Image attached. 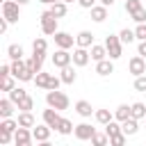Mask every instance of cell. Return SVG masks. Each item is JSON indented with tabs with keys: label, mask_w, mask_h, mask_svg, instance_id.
Returning a JSON list of instances; mask_svg holds the SVG:
<instances>
[{
	"label": "cell",
	"mask_w": 146,
	"mask_h": 146,
	"mask_svg": "<svg viewBox=\"0 0 146 146\" xmlns=\"http://www.w3.org/2000/svg\"><path fill=\"white\" fill-rule=\"evenodd\" d=\"M46 103H48V107H55V110H68V105H71V100H68V96L64 94V91H59V89H48V94H46Z\"/></svg>",
	"instance_id": "1"
},
{
	"label": "cell",
	"mask_w": 146,
	"mask_h": 146,
	"mask_svg": "<svg viewBox=\"0 0 146 146\" xmlns=\"http://www.w3.org/2000/svg\"><path fill=\"white\" fill-rule=\"evenodd\" d=\"M11 75L16 80H21V82L34 80V73L27 68V62H23V59H11Z\"/></svg>",
	"instance_id": "2"
},
{
	"label": "cell",
	"mask_w": 146,
	"mask_h": 146,
	"mask_svg": "<svg viewBox=\"0 0 146 146\" xmlns=\"http://www.w3.org/2000/svg\"><path fill=\"white\" fill-rule=\"evenodd\" d=\"M105 48H107L110 59H119V57L123 55V41H121V36L107 34V39H105Z\"/></svg>",
	"instance_id": "3"
},
{
	"label": "cell",
	"mask_w": 146,
	"mask_h": 146,
	"mask_svg": "<svg viewBox=\"0 0 146 146\" xmlns=\"http://www.w3.org/2000/svg\"><path fill=\"white\" fill-rule=\"evenodd\" d=\"M39 18H41V32H43V34H48V36H50V34H55V32H57V16H55L50 9H48V11H43Z\"/></svg>",
	"instance_id": "4"
},
{
	"label": "cell",
	"mask_w": 146,
	"mask_h": 146,
	"mask_svg": "<svg viewBox=\"0 0 146 146\" xmlns=\"http://www.w3.org/2000/svg\"><path fill=\"white\" fill-rule=\"evenodd\" d=\"M21 9V5L16 2V0H5L2 2V16L9 21V23H18V11Z\"/></svg>",
	"instance_id": "5"
},
{
	"label": "cell",
	"mask_w": 146,
	"mask_h": 146,
	"mask_svg": "<svg viewBox=\"0 0 146 146\" xmlns=\"http://www.w3.org/2000/svg\"><path fill=\"white\" fill-rule=\"evenodd\" d=\"M32 141H34L32 130H30V128L18 125V128H16V132H14V144H16V146H30Z\"/></svg>",
	"instance_id": "6"
},
{
	"label": "cell",
	"mask_w": 146,
	"mask_h": 146,
	"mask_svg": "<svg viewBox=\"0 0 146 146\" xmlns=\"http://www.w3.org/2000/svg\"><path fill=\"white\" fill-rule=\"evenodd\" d=\"M73 62V55L66 50V48H57L55 50V55H52V64L57 66V68H64V66H68Z\"/></svg>",
	"instance_id": "7"
},
{
	"label": "cell",
	"mask_w": 146,
	"mask_h": 146,
	"mask_svg": "<svg viewBox=\"0 0 146 146\" xmlns=\"http://www.w3.org/2000/svg\"><path fill=\"white\" fill-rule=\"evenodd\" d=\"M128 71L137 78V75H144L146 73V57H141V55H135L130 62H128Z\"/></svg>",
	"instance_id": "8"
},
{
	"label": "cell",
	"mask_w": 146,
	"mask_h": 146,
	"mask_svg": "<svg viewBox=\"0 0 146 146\" xmlns=\"http://www.w3.org/2000/svg\"><path fill=\"white\" fill-rule=\"evenodd\" d=\"M73 135L80 141H91V137L96 135V128H91V123H80V125H75Z\"/></svg>",
	"instance_id": "9"
},
{
	"label": "cell",
	"mask_w": 146,
	"mask_h": 146,
	"mask_svg": "<svg viewBox=\"0 0 146 146\" xmlns=\"http://www.w3.org/2000/svg\"><path fill=\"white\" fill-rule=\"evenodd\" d=\"M59 121H62V116H59V110H55V107H48V110H43V123H48L52 130H57V128H59Z\"/></svg>",
	"instance_id": "10"
},
{
	"label": "cell",
	"mask_w": 146,
	"mask_h": 146,
	"mask_svg": "<svg viewBox=\"0 0 146 146\" xmlns=\"http://www.w3.org/2000/svg\"><path fill=\"white\" fill-rule=\"evenodd\" d=\"M89 59H91V52H89L87 48H80V46H78V48L73 50V64H75V66H87Z\"/></svg>",
	"instance_id": "11"
},
{
	"label": "cell",
	"mask_w": 146,
	"mask_h": 146,
	"mask_svg": "<svg viewBox=\"0 0 146 146\" xmlns=\"http://www.w3.org/2000/svg\"><path fill=\"white\" fill-rule=\"evenodd\" d=\"M52 36H55V46H57V48H66V50L73 48V36H71L68 32H59V30H57Z\"/></svg>",
	"instance_id": "12"
},
{
	"label": "cell",
	"mask_w": 146,
	"mask_h": 146,
	"mask_svg": "<svg viewBox=\"0 0 146 146\" xmlns=\"http://www.w3.org/2000/svg\"><path fill=\"white\" fill-rule=\"evenodd\" d=\"M50 130H52V128H50L48 123H43V125H36V128H32L34 141H41V144H43V141H48V139H50Z\"/></svg>",
	"instance_id": "13"
},
{
	"label": "cell",
	"mask_w": 146,
	"mask_h": 146,
	"mask_svg": "<svg viewBox=\"0 0 146 146\" xmlns=\"http://www.w3.org/2000/svg\"><path fill=\"white\" fill-rule=\"evenodd\" d=\"M43 59H46V55H41V52H32V57L27 59V68L36 75V73L41 71V66H43Z\"/></svg>",
	"instance_id": "14"
},
{
	"label": "cell",
	"mask_w": 146,
	"mask_h": 146,
	"mask_svg": "<svg viewBox=\"0 0 146 146\" xmlns=\"http://www.w3.org/2000/svg\"><path fill=\"white\" fill-rule=\"evenodd\" d=\"M75 43H78L80 48H91V46H94V34H91L89 30H82V32L75 36Z\"/></svg>",
	"instance_id": "15"
},
{
	"label": "cell",
	"mask_w": 146,
	"mask_h": 146,
	"mask_svg": "<svg viewBox=\"0 0 146 146\" xmlns=\"http://www.w3.org/2000/svg\"><path fill=\"white\" fill-rule=\"evenodd\" d=\"M14 107H16V103H14L9 96L2 98V100H0V116H2V119H9V116L14 114Z\"/></svg>",
	"instance_id": "16"
},
{
	"label": "cell",
	"mask_w": 146,
	"mask_h": 146,
	"mask_svg": "<svg viewBox=\"0 0 146 146\" xmlns=\"http://www.w3.org/2000/svg\"><path fill=\"white\" fill-rule=\"evenodd\" d=\"M114 59H100V62H96V73L98 75H110V73H114V64H112Z\"/></svg>",
	"instance_id": "17"
},
{
	"label": "cell",
	"mask_w": 146,
	"mask_h": 146,
	"mask_svg": "<svg viewBox=\"0 0 146 146\" xmlns=\"http://www.w3.org/2000/svg\"><path fill=\"white\" fill-rule=\"evenodd\" d=\"M105 18H107V7H105V5H94V7H91V21L103 23Z\"/></svg>",
	"instance_id": "18"
},
{
	"label": "cell",
	"mask_w": 146,
	"mask_h": 146,
	"mask_svg": "<svg viewBox=\"0 0 146 146\" xmlns=\"http://www.w3.org/2000/svg\"><path fill=\"white\" fill-rule=\"evenodd\" d=\"M59 78H62V82H64V84H73V82H75V78H78V73H75V68L68 64V66H64V68H62Z\"/></svg>",
	"instance_id": "19"
},
{
	"label": "cell",
	"mask_w": 146,
	"mask_h": 146,
	"mask_svg": "<svg viewBox=\"0 0 146 146\" xmlns=\"http://www.w3.org/2000/svg\"><path fill=\"white\" fill-rule=\"evenodd\" d=\"M50 80H52V73H43V71H39V73L34 75V84L41 87V89H50Z\"/></svg>",
	"instance_id": "20"
},
{
	"label": "cell",
	"mask_w": 146,
	"mask_h": 146,
	"mask_svg": "<svg viewBox=\"0 0 146 146\" xmlns=\"http://www.w3.org/2000/svg\"><path fill=\"white\" fill-rule=\"evenodd\" d=\"M75 112H78L80 116L89 119V116L94 114V107H91V103H89V100H78V103H75Z\"/></svg>",
	"instance_id": "21"
},
{
	"label": "cell",
	"mask_w": 146,
	"mask_h": 146,
	"mask_svg": "<svg viewBox=\"0 0 146 146\" xmlns=\"http://www.w3.org/2000/svg\"><path fill=\"white\" fill-rule=\"evenodd\" d=\"M130 116H132V107H130V105H119V107L114 110V119L121 121V123H123L125 119H130Z\"/></svg>",
	"instance_id": "22"
},
{
	"label": "cell",
	"mask_w": 146,
	"mask_h": 146,
	"mask_svg": "<svg viewBox=\"0 0 146 146\" xmlns=\"http://www.w3.org/2000/svg\"><path fill=\"white\" fill-rule=\"evenodd\" d=\"M121 130H123V135H135V132L139 130V123H137V119H135V116L125 119V121L121 123Z\"/></svg>",
	"instance_id": "23"
},
{
	"label": "cell",
	"mask_w": 146,
	"mask_h": 146,
	"mask_svg": "<svg viewBox=\"0 0 146 146\" xmlns=\"http://www.w3.org/2000/svg\"><path fill=\"white\" fill-rule=\"evenodd\" d=\"M89 52H91V59H94V62H100V59L107 57V48H105V46H96V43H94Z\"/></svg>",
	"instance_id": "24"
},
{
	"label": "cell",
	"mask_w": 146,
	"mask_h": 146,
	"mask_svg": "<svg viewBox=\"0 0 146 146\" xmlns=\"http://www.w3.org/2000/svg\"><path fill=\"white\" fill-rule=\"evenodd\" d=\"M16 121H18V125H23V128H34V116H32V112H21Z\"/></svg>",
	"instance_id": "25"
},
{
	"label": "cell",
	"mask_w": 146,
	"mask_h": 146,
	"mask_svg": "<svg viewBox=\"0 0 146 146\" xmlns=\"http://www.w3.org/2000/svg\"><path fill=\"white\" fill-rule=\"evenodd\" d=\"M105 132H107L110 137H116V135H121V132H123V130H121V121L112 119L110 123H105Z\"/></svg>",
	"instance_id": "26"
},
{
	"label": "cell",
	"mask_w": 146,
	"mask_h": 146,
	"mask_svg": "<svg viewBox=\"0 0 146 146\" xmlns=\"http://www.w3.org/2000/svg\"><path fill=\"white\" fill-rule=\"evenodd\" d=\"M46 50H48V41H46L43 36H36V39L32 41V52H41V55H46Z\"/></svg>",
	"instance_id": "27"
},
{
	"label": "cell",
	"mask_w": 146,
	"mask_h": 146,
	"mask_svg": "<svg viewBox=\"0 0 146 146\" xmlns=\"http://www.w3.org/2000/svg\"><path fill=\"white\" fill-rule=\"evenodd\" d=\"M7 57L9 59H23V46L21 43H11L7 48Z\"/></svg>",
	"instance_id": "28"
},
{
	"label": "cell",
	"mask_w": 146,
	"mask_h": 146,
	"mask_svg": "<svg viewBox=\"0 0 146 146\" xmlns=\"http://www.w3.org/2000/svg\"><path fill=\"white\" fill-rule=\"evenodd\" d=\"M94 116H96V121H98V123H103V125H105V123H110V121L114 119V114H112L110 110H96V112H94Z\"/></svg>",
	"instance_id": "29"
},
{
	"label": "cell",
	"mask_w": 146,
	"mask_h": 146,
	"mask_svg": "<svg viewBox=\"0 0 146 146\" xmlns=\"http://www.w3.org/2000/svg\"><path fill=\"white\" fill-rule=\"evenodd\" d=\"M7 96H9V98H11L16 105H18V103H21V100L27 96V91H25V89H21V87H14L11 91H7Z\"/></svg>",
	"instance_id": "30"
},
{
	"label": "cell",
	"mask_w": 146,
	"mask_h": 146,
	"mask_svg": "<svg viewBox=\"0 0 146 146\" xmlns=\"http://www.w3.org/2000/svg\"><path fill=\"white\" fill-rule=\"evenodd\" d=\"M130 107H132V116H135L137 121H139V119H146V105H144V103H132Z\"/></svg>",
	"instance_id": "31"
},
{
	"label": "cell",
	"mask_w": 146,
	"mask_h": 146,
	"mask_svg": "<svg viewBox=\"0 0 146 146\" xmlns=\"http://www.w3.org/2000/svg\"><path fill=\"white\" fill-rule=\"evenodd\" d=\"M50 11L57 16V18H62V16H66V2L64 0H59V2H55V5H50Z\"/></svg>",
	"instance_id": "32"
},
{
	"label": "cell",
	"mask_w": 146,
	"mask_h": 146,
	"mask_svg": "<svg viewBox=\"0 0 146 146\" xmlns=\"http://www.w3.org/2000/svg\"><path fill=\"white\" fill-rule=\"evenodd\" d=\"M73 130H75V125H73L68 119H62V121H59V128H57V132H59V135H71Z\"/></svg>",
	"instance_id": "33"
},
{
	"label": "cell",
	"mask_w": 146,
	"mask_h": 146,
	"mask_svg": "<svg viewBox=\"0 0 146 146\" xmlns=\"http://www.w3.org/2000/svg\"><path fill=\"white\" fill-rule=\"evenodd\" d=\"M119 36H121V41H123V43H132V41L137 39V36H135V30H128V27H125V30H121V32H119Z\"/></svg>",
	"instance_id": "34"
},
{
	"label": "cell",
	"mask_w": 146,
	"mask_h": 146,
	"mask_svg": "<svg viewBox=\"0 0 146 146\" xmlns=\"http://www.w3.org/2000/svg\"><path fill=\"white\" fill-rule=\"evenodd\" d=\"M16 107H18L21 112H30V110L34 107V100H32V96H25V98H23V100H21Z\"/></svg>",
	"instance_id": "35"
},
{
	"label": "cell",
	"mask_w": 146,
	"mask_h": 146,
	"mask_svg": "<svg viewBox=\"0 0 146 146\" xmlns=\"http://www.w3.org/2000/svg\"><path fill=\"white\" fill-rule=\"evenodd\" d=\"M110 141V135L105 132V135H100V132H96L94 137H91V144H96V146H105Z\"/></svg>",
	"instance_id": "36"
},
{
	"label": "cell",
	"mask_w": 146,
	"mask_h": 146,
	"mask_svg": "<svg viewBox=\"0 0 146 146\" xmlns=\"http://www.w3.org/2000/svg\"><path fill=\"white\" fill-rule=\"evenodd\" d=\"M130 18H132L135 23H146V9H144V7H139L137 11H132V14H130Z\"/></svg>",
	"instance_id": "37"
},
{
	"label": "cell",
	"mask_w": 146,
	"mask_h": 146,
	"mask_svg": "<svg viewBox=\"0 0 146 146\" xmlns=\"http://www.w3.org/2000/svg\"><path fill=\"white\" fill-rule=\"evenodd\" d=\"M9 141H14V132H9V130L0 128V144H2V146H7Z\"/></svg>",
	"instance_id": "38"
},
{
	"label": "cell",
	"mask_w": 146,
	"mask_h": 146,
	"mask_svg": "<svg viewBox=\"0 0 146 146\" xmlns=\"http://www.w3.org/2000/svg\"><path fill=\"white\" fill-rule=\"evenodd\" d=\"M0 128H5V130H9V132H16V128H18V121H11V119H2Z\"/></svg>",
	"instance_id": "39"
},
{
	"label": "cell",
	"mask_w": 146,
	"mask_h": 146,
	"mask_svg": "<svg viewBox=\"0 0 146 146\" xmlns=\"http://www.w3.org/2000/svg\"><path fill=\"white\" fill-rule=\"evenodd\" d=\"M16 84H14V75H5L2 78V91H11Z\"/></svg>",
	"instance_id": "40"
},
{
	"label": "cell",
	"mask_w": 146,
	"mask_h": 146,
	"mask_svg": "<svg viewBox=\"0 0 146 146\" xmlns=\"http://www.w3.org/2000/svg\"><path fill=\"white\" fill-rule=\"evenodd\" d=\"M135 36H137L139 41L146 39V23H137V27H135Z\"/></svg>",
	"instance_id": "41"
},
{
	"label": "cell",
	"mask_w": 146,
	"mask_h": 146,
	"mask_svg": "<svg viewBox=\"0 0 146 146\" xmlns=\"http://www.w3.org/2000/svg\"><path fill=\"white\" fill-rule=\"evenodd\" d=\"M135 89H137V91H146V73L135 78Z\"/></svg>",
	"instance_id": "42"
},
{
	"label": "cell",
	"mask_w": 146,
	"mask_h": 146,
	"mask_svg": "<svg viewBox=\"0 0 146 146\" xmlns=\"http://www.w3.org/2000/svg\"><path fill=\"white\" fill-rule=\"evenodd\" d=\"M139 7H141V2H139V0H125V11H128V14L137 11Z\"/></svg>",
	"instance_id": "43"
},
{
	"label": "cell",
	"mask_w": 146,
	"mask_h": 146,
	"mask_svg": "<svg viewBox=\"0 0 146 146\" xmlns=\"http://www.w3.org/2000/svg\"><path fill=\"white\" fill-rule=\"evenodd\" d=\"M125 137H128V135H123V132L116 135V137H110V144H114V146H123V144H125Z\"/></svg>",
	"instance_id": "44"
},
{
	"label": "cell",
	"mask_w": 146,
	"mask_h": 146,
	"mask_svg": "<svg viewBox=\"0 0 146 146\" xmlns=\"http://www.w3.org/2000/svg\"><path fill=\"white\" fill-rule=\"evenodd\" d=\"M78 5H80V7H84V9H91V7L96 5V0H78Z\"/></svg>",
	"instance_id": "45"
},
{
	"label": "cell",
	"mask_w": 146,
	"mask_h": 146,
	"mask_svg": "<svg viewBox=\"0 0 146 146\" xmlns=\"http://www.w3.org/2000/svg\"><path fill=\"white\" fill-rule=\"evenodd\" d=\"M137 55L146 57V39H144V41H139V46H137Z\"/></svg>",
	"instance_id": "46"
},
{
	"label": "cell",
	"mask_w": 146,
	"mask_h": 146,
	"mask_svg": "<svg viewBox=\"0 0 146 146\" xmlns=\"http://www.w3.org/2000/svg\"><path fill=\"white\" fill-rule=\"evenodd\" d=\"M7 27H9V21L2 16V18H0V34H5V32H7Z\"/></svg>",
	"instance_id": "47"
},
{
	"label": "cell",
	"mask_w": 146,
	"mask_h": 146,
	"mask_svg": "<svg viewBox=\"0 0 146 146\" xmlns=\"http://www.w3.org/2000/svg\"><path fill=\"white\" fill-rule=\"evenodd\" d=\"M100 5H105V7H112V5H114V0H100Z\"/></svg>",
	"instance_id": "48"
},
{
	"label": "cell",
	"mask_w": 146,
	"mask_h": 146,
	"mask_svg": "<svg viewBox=\"0 0 146 146\" xmlns=\"http://www.w3.org/2000/svg\"><path fill=\"white\" fill-rule=\"evenodd\" d=\"M39 2H43V5H55V2H59V0H39Z\"/></svg>",
	"instance_id": "49"
},
{
	"label": "cell",
	"mask_w": 146,
	"mask_h": 146,
	"mask_svg": "<svg viewBox=\"0 0 146 146\" xmlns=\"http://www.w3.org/2000/svg\"><path fill=\"white\" fill-rule=\"evenodd\" d=\"M16 2H18V5H21V7H23V5H27V2H30V0H16Z\"/></svg>",
	"instance_id": "50"
},
{
	"label": "cell",
	"mask_w": 146,
	"mask_h": 146,
	"mask_svg": "<svg viewBox=\"0 0 146 146\" xmlns=\"http://www.w3.org/2000/svg\"><path fill=\"white\" fill-rule=\"evenodd\" d=\"M64 2H66V5H68V2H78V0H64Z\"/></svg>",
	"instance_id": "51"
}]
</instances>
